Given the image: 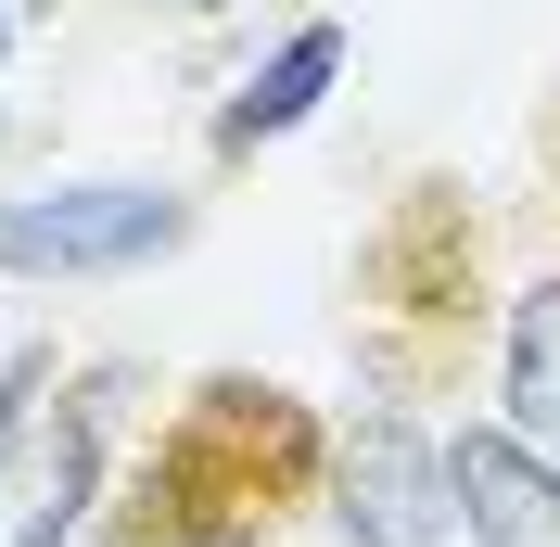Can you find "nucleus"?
<instances>
[{
  "mask_svg": "<svg viewBox=\"0 0 560 547\" xmlns=\"http://www.w3.org/2000/svg\"><path fill=\"white\" fill-rule=\"evenodd\" d=\"M178 13H230V0H178Z\"/></svg>",
  "mask_w": 560,
  "mask_h": 547,
  "instance_id": "9d476101",
  "label": "nucleus"
},
{
  "mask_svg": "<svg viewBox=\"0 0 560 547\" xmlns=\"http://www.w3.org/2000/svg\"><path fill=\"white\" fill-rule=\"evenodd\" d=\"M318 420L280 382H191L140 472V535L128 547H255L280 522V497L318 484Z\"/></svg>",
  "mask_w": 560,
  "mask_h": 547,
  "instance_id": "f257e3e1",
  "label": "nucleus"
},
{
  "mask_svg": "<svg viewBox=\"0 0 560 547\" xmlns=\"http://www.w3.org/2000/svg\"><path fill=\"white\" fill-rule=\"evenodd\" d=\"M0 51H13V0H0Z\"/></svg>",
  "mask_w": 560,
  "mask_h": 547,
  "instance_id": "1a4fd4ad",
  "label": "nucleus"
},
{
  "mask_svg": "<svg viewBox=\"0 0 560 547\" xmlns=\"http://www.w3.org/2000/svg\"><path fill=\"white\" fill-rule=\"evenodd\" d=\"M38 382H51V357H38V344H13V357H0V484L26 472V395Z\"/></svg>",
  "mask_w": 560,
  "mask_h": 547,
  "instance_id": "6e6552de",
  "label": "nucleus"
},
{
  "mask_svg": "<svg viewBox=\"0 0 560 547\" xmlns=\"http://www.w3.org/2000/svg\"><path fill=\"white\" fill-rule=\"evenodd\" d=\"M548 153H560V128H548Z\"/></svg>",
  "mask_w": 560,
  "mask_h": 547,
  "instance_id": "9b49d317",
  "label": "nucleus"
},
{
  "mask_svg": "<svg viewBox=\"0 0 560 547\" xmlns=\"http://www.w3.org/2000/svg\"><path fill=\"white\" fill-rule=\"evenodd\" d=\"M331 510H345L357 547H446L458 535V497H446V445L420 433V420L370 408L331 458Z\"/></svg>",
  "mask_w": 560,
  "mask_h": 547,
  "instance_id": "7ed1b4c3",
  "label": "nucleus"
},
{
  "mask_svg": "<svg viewBox=\"0 0 560 547\" xmlns=\"http://www.w3.org/2000/svg\"><path fill=\"white\" fill-rule=\"evenodd\" d=\"M446 497H458V535L471 547H548L560 535V472L510 433V420H458Z\"/></svg>",
  "mask_w": 560,
  "mask_h": 547,
  "instance_id": "20e7f679",
  "label": "nucleus"
},
{
  "mask_svg": "<svg viewBox=\"0 0 560 547\" xmlns=\"http://www.w3.org/2000/svg\"><path fill=\"white\" fill-rule=\"evenodd\" d=\"M90 484H103V408L77 395V408H51V433H26V510H13V547H65L77 510H90Z\"/></svg>",
  "mask_w": 560,
  "mask_h": 547,
  "instance_id": "423d86ee",
  "label": "nucleus"
},
{
  "mask_svg": "<svg viewBox=\"0 0 560 547\" xmlns=\"http://www.w3.org/2000/svg\"><path fill=\"white\" fill-rule=\"evenodd\" d=\"M331 77H345V26L318 13V26H293V38L268 51V65H255L243 90L217 103V166H243V153H268V140H293V128H306L318 103H331Z\"/></svg>",
  "mask_w": 560,
  "mask_h": 547,
  "instance_id": "39448f33",
  "label": "nucleus"
},
{
  "mask_svg": "<svg viewBox=\"0 0 560 547\" xmlns=\"http://www.w3.org/2000/svg\"><path fill=\"white\" fill-rule=\"evenodd\" d=\"M191 242V191L166 178H65L0 205V280H128Z\"/></svg>",
  "mask_w": 560,
  "mask_h": 547,
  "instance_id": "f03ea898",
  "label": "nucleus"
},
{
  "mask_svg": "<svg viewBox=\"0 0 560 547\" xmlns=\"http://www.w3.org/2000/svg\"><path fill=\"white\" fill-rule=\"evenodd\" d=\"M497 420L560 472V280H535L510 306V370H497Z\"/></svg>",
  "mask_w": 560,
  "mask_h": 547,
  "instance_id": "0eeeda50",
  "label": "nucleus"
}]
</instances>
